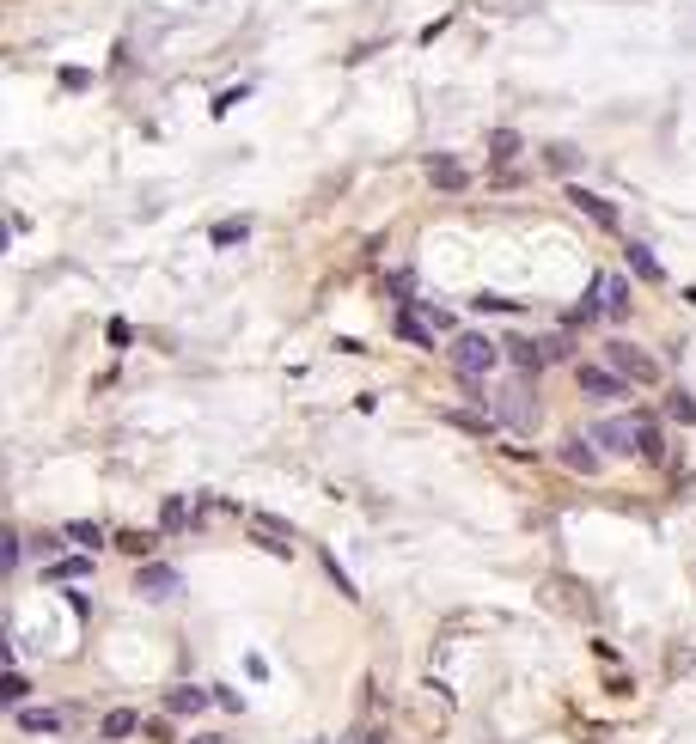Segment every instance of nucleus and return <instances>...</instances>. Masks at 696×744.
<instances>
[{"label":"nucleus","instance_id":"obj_4","mask_svg":"<svg viewBox=\"0 0 696 744\" xmlns=\"http://www.w3.org/2000/svg\"><path fill=\"white\" fill-rule=\"evenodd\" d=\"M635 427H641V415H611V422H599L587 440H593V452H635Z\"/></svg>","mask_w":696,"mask_h":744},{"label":"nucleus","instance_id":"obj_27","mask_svg":"<svg viewBox=\"0 0 696 744\" xmlns=\"http://www.w3.org/2000/svg\"><path fill=\"white\" fill-rule=\"evenodd\" d=\"M117 544H123V549H135V555H147V531H123Z\"/></svg>","mask_w":696,"mask_h":744},{"label":"nucleus","instance_id":"obj_12","mask_svg":"<svg viewBox=\"0 0 696 744\" xmlns=\"http://www.w3.org/2000/svg\"><path fill=\"white\" fill-rule=\"evenodd\" d=\"M623 257H629V269L641 275V281H666V269H660V257L648 250V244H623Z\"/></svg>","mask_w":696,"mask_h":744},{"label":"nucleus","instance_id":"obj_16","mask_svg":"<svg viewBox=\"0 0 696 744\" xmlns=\"http://www.w3.org/2000/svg\"><path fill=\"white\" fill-rule=\"evenodd\" d=\"M635 458H648V464L666 458V440H660V427H654V422H641V427H635Z\"/></svg>","mask_w":696,"mask_h":744},{"label":"nucleus","instance_id":"obj_26","mask_svg":"<svg viewBox=\"0 0 696 744\" xmlns=\"http://www.w3.org/2000/svg\"><path fill=\"white\" fill-rule=\"evenodd\" d=\"M104 336H110V348H128V336H135V330H128L123 318H110V330H104Z\"/></svg>","mask_w":696,"mask_h":744},{"label":"nucleus","instance_id":"obj_21","mask_svg":"<svg viewBox=\"0 0 696 744\" xmlns=\"http://www.w3.org/2000/svg\"><path fill=\"white\" fill-rule=\"evenodd\" d=\"M19 567V531H0V580Z\"/></svg>","mask_w":696,"mask_h":744},{"label":"nucleus","instance_id":"obj_10","mask_svg":"<svg viewBox=\"0 0 696 744\" xmlns=\"http://www.w3.org/2000/svg\"><path fill=\"white\" fill-rule=\"evenodd\" d=\"M202 708H208V689H196V684L165 689V714H202Z\"/></svg>","mask_w":696,"mask_h":744},{"label":"nucleus","instance_id":"obj_29","mask_svg":"<svg viewBox=\"0 0 696 744\" xmlns=\"http://www.w3.org/2000/svg\"><path fill=\"white\" fill-rule=\"evenodd\" d=\"M0 250H6V226H0Z\"/></svg>","mask_w":696,"mask_h":744},{"label":"nucleus","instance_id":"obj_15","mask_svg":"<svg viewBox=\"0 0 696 744\" xmlns=\"http://www.w3.org/2000/svg\"><path fill=\"white\" fill-rule=\"evenodd\" d=\"M62 544H74V549H80V555H92V549L104 544V531H98V525H92V519H74V525H67V531H62Z\"/></svg>","mask_w":696,"mask_h":744},{"label":"nucleus","instance_id":"obj_7","mask_svg":"<svg viewBox=\"0 0 696 744\" xmlns=\"http://www.w3.org/2000/svg\"><path fill=\"white\" fill-rule=\"evenodd\" d=\"M428 183H434V189H446V196H458V189L471 183V171H465L458 159H446V153H434V159H428Z\"/></svg>","mask_w":696,"mask_h":744},{"label":"nucleus","instance_id":"obj_3","mask_svg":"<svg viewBox=\"0 0 696 744\" xmlns=\"http://www.w3.org/2000/svg\"><path fill=\"white\" fill-rule=\"evenodd\" d=\"M605 361H611L617 379H635V384H654V379H660V366L648 361L635 342H605Z\"/></svg>","mask_w":696,"mask_h":744},{"label":"nucleus","instance_id":"obj_20","mask_svg":"<svg viewBox=\"0 0 696 744\" xmlns=\"http://www.w3.org/2000/svg\"><path fill=\"white\" fill-rule=\"evenodd\" d=\"M189 519H196V506H184V501H165V506H159V525H165V531H184Z\"/></svg>","mask_w":696,"mask_h":744},{"label":"nucleus","instance_id":"obj_6","mask_svg":"<svg viewBox=\"0 0 696 744\" xmlns=\"http://www.w3.org/2000/svg\"><path fill=\"white\" fill-rule=\"evenodd\" d=\"M623 305H629V281H623V275H593L587 311H623Z\"/></svg>","mask_w":696,"mask_h":744},{"label":"nucleus","instance_id":"obj_13","mask_svg":"<svg viewBox=\"0 0 696 744\" xmlns=\"http://www.w3.org/2000/svg\"><path fill=\"white\" fill-rule=\"evenodd\" d=\"M135 726H141V714H135V708H110V714L98 720V739H128Z\"/></svg>","mask_w":696,"mask_h":744},{"label":"nucleus","instance_id":"obj_1","mask_svg":"<svg viewBox=\"0 0 696 744\" xmlns=\"http://www.w3.org/2000/svg\"><path fill=\"white\" fill-rule=\"evenodd\" d=\"M495 361H501V348L489 342V336H476V330H465V336H458V342H452V372H458V379H489L495 372Z\"/></svg>","mask_w":696,"mask_h":744},{"label":"nucleus","instance_id":"obj_30","mask_svg":"<svg viewBox=\"0 0 696 744\" xmlns=\"http://www.w3.org/2000/svg\"><path fill=\"white\" fill-rule=\"evenodd\" d=\"M196 744H220V739H196Z\"/></svg>","mask_w":696,"mask_h":744},{"label":"nucleus","instance_id":"obj_23","mask_svg":"<svg viewBox=\"0 0 696 744\" xmlns=\"http://www.w3.org/2000/svg\"><path fill=\"white\" fill-rule=\"evenodd\" d=\"M385 287L397 293V300H415V275H410V269H397V275H385Z\"/></svg>","mask_w":696,"mask_h":744},{"label":"nucleus","instance_id":"obj_8","mask_svg":"<svg viewBox=\"0 0 696 744\" xmlns=\"http://www.w3.org/2000/svg\"><path fill=\"white\" fill-rule=\"evenodd\" d=\"M397 336H404L410 348H434V323L422 318V311H415V300L404 305V311H397Z\"/></svg>","mask_w":696,"mask_h":744},{"label":"nucleus","instance_id":"obj_18","mask_svg":"<svg viewBox=\"0 0 696 744\" xmlns=\"http://www.w3.org/2000/svg\"><path fill=\"white\" fill-rule=\"evenodd\" d=\"M489 159H495V165H513V159H519V135H513V128H495V135H489Z\"/></svg>","mask_w":696,"mask_h":744},{"label":"nucleus","instance_id":"obj_14","mask_svg":"<svg viewBox=\"0 0 696 744\" xmlns=\"http://www.w3.org/2000/svg\"><path fill=\"white\" fill-rule=\"evenodd\" d=\"M568 196H574V208H587V214H593L599 226H617V208H611L605 196H593V189H580V183H574Z\"/></svg>","mask_w":696,"mask_h":744},{"label":"nucleus","instance_id":"obj_28","mask_svg":"<svg viewBox=\"0 0 696 744\" xmlns=\"http://www.w3.org/2000/svg\"><path fill=\"white\" fill-rule=\"evenodd\" d=\"M672 415H678V422H696V403L691 397H672Z\"/></svg>","mask_w":696,"mask_h":744},{"label":"nucleus","instance_id":"obj_19","mask_svg":"<svg viewBox=\"0 0 696 744\" xmlns=\"http://www.w3.org/2000/svg\"><path fill=\"white\" fill-rule=\"evenodd\" d=\"M25 696H31V678H25V671H0V702L25 708Z\"/></svg>","mask_w":696,"mask_h":744},{"label":"nucleus","instance_id":"obj_25","mask_svg":"<svg viewBox=\"0 0 696 744\" xmlns=\"http://www.w3.org/2000/svg\"><path fill=\"white\" fill-rule=\"evenodd\" d=\"M544 159H550V171H574V165H580V153H574V147H550Z\"/></svg>","mask_w":696,"mask_h":744},{"label":"nucleus","instance_id":"obj_22","mask_svg":"<svg viewBox=\"0 0 696 744\" xmlns=\"http://www.w3.org/2000/svg\"><path fill=\"white\" fill-rule=\"evenodd\" d=\"M208 239H214V244H239V239H251V220H220Z\"/></svg>","mask_w":696,"mask_h":744},{"label":"nucleus","instance_id":"obj_9","mask_svg":"<svg viewBox=\"0 0 696 744\" xmlns=\"http://www.w3.org/2000/svg\"><path fill=\"white\" fill-rule=\"evenodd\" d=\"M562 464H568V470H580V476H593V470H599L593 440H587V433H568V440H562Z\"/></svg>","mask_w":696,"mask_h":744},{"label":"nucleus","instance_id":"obj_5","mask_svg":"<svg viewBox=\"0 0 696 744\" xmlns=\"http://www.w3.org/2000/svg\"><path fill=\"white\" fill-rule=\"evenodd\" d=\"M135 586H141V598H178V567L171 562H147L141 574H135Z\"/></svg>","mask_w":696,"mask_h":744},{"label":"nucleus","instance_id":"obj_24","mask_svg":"<svg viewBox=\"0 0 696 744\" xmlns=\"http://www.w3.org/2000/svg\"><path fill=\"white\" fill-rule=\"evenodd\" d=\"M452 422L465 427V433H495V422H483V415H471V409H452Z\"/></svg>","mask_w":696,"mask_h":744},{"label":"nucleus","instance_id":"obj_2","mask_svg":"<svg viewBox=\"0 0 696 744\" xmlns=\"http://www.w3.org/2000/svg\"><path fill=\"white\" fill-rule=\"evenodd\" d=\"M574 384H580V397H593V403H623L629 397V379H617L611 366H580V372H574Z\"/></svg>","mask_w":696,"mask_h":744},{"label":"nucleus","instance_id":"obj_11","mask_svg":"<svg viewBox=\"0 0 696 744\" xmlns=\"http://www.w3.org/2000/svg\"><path fill=\"white\" fill-rule=\"evenodd\" d=\"M67 714L62 708H19V732H62Z\"/></svg>","mask_w":696,"mask_h":744},{"label":"nucleus","instance_id":"obj_17","mask_svg":"<svg viewBox=\"0 0 696 744\" xmlns=\"http://www.w3.org/2000/svg\"><path fill=\"white\" fill-rule=\"evenodd\" d=\"M92 574V555H67V562L49 567V586H67V580H86Z\"/></svg>","mask_w":696,"mask_h":744}]
</instances>
